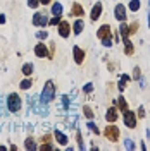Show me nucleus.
<instances>
[{
  "label": "nucleus",
  "instance_id": "f257e3e1",
  "mask_svg": "<svg viewBox=\"0 0 150 151\" xmlns=\"http://www.w3.org/2000/svg\"><path fill=\"white\" fill-rule=\"evenodd\" d=\"M54 98H55V84H54V81H47L43 91H42V103L47 105V103H50Z\"/></svg>",
  "mask_w": 150,
  "mask_h": 151
},
{
  "label": "nucleus",
  "instance_id": "f03ea898",
  "mask_svg": "<svg viewBox=\"0 0 150 151\" xmlns=\"http://www.w3.org/2000/svg\"><path fill=\"white\" fill-rule=\"evenodd\" d=\"M97 36L102 40V45H103V47H111V45H112V35H111V28H109L107 24H103L102 28L98 29Z\"/></svg>",
  "mask_w": 150,
  "mask_h": 151
},
{
  "label": "nucleus",
  "instance_id": "7ed1b4c3",
  "mask_svg": "<svg viewBox=\"0 0 150 151\" xmlns=\"http://www.w3.org/2000/svg\"><path fill=\"white\" fill-rule=\"evenodd\" d=\"M7 108H9V112H19V108H21V96L17 93H10L7 96Z\"/></svg>",
  "mask_w": 150,
  "mask_h": 151
},
{
  "label": "nucleus",
  "instance_id": "20e7f679",
  "mask_svg": "<svg viewBox=\"0 0 150 151\" xmlns=\"http://www.w3.org/2000/svg\"><path fill=\"white\" fill-rule=\"evenodd\" d=\"M124 125H128L130 129H133L136 125V115H135V112L124 110Z\"/></svg>",
  "mask_w": 150,
  "mask_h": 151
},
{
  "label": "nucleus",
  "instance_id": "39448f33",
  "mask_svg": "<svg viewBox=\"0 0 150 151\" xmlns=\"http://www.w3.org/2000/svg\"><path fill=\"white\" fill-rule=\"evenodd\" d=\"M105 136L111 139V141H117L119 139V129L116 127V125H107V129H105Z\"/></svg>",
  "mask_w": 150,
  "mask_h": 151
},
{
  "label": "nucleus",
  "instance_id": "423d86ee",
  "mask_svg": "<svg viewBox=\"0 0 150 151\" xmlns=\"http://www.w3.org/2000/svg\"><path fill=\"white\" fill-rule=\"evenodd\" d=\"M59 35L62 38H69V33H71V26H69V22L67 21H60L59 24Z\"/></svg>",
  "mask_w": 150,
  "mask_h": 151
},
{
  "label": "nucleus",
  "instance_id": "0eeeda50",
  "mask_svg": "<svg viewBox=\"0 0 150 151\" xmlns=\"http://www.w3.org/2000/svg\"><path fill=\"white\" fill-rule=\"evenodd\" d=\"M114 16H116V19L117 21H126V7L122 5V4H117L116 5V9H114Z\"/></svg>",
  "mask_w": 150,
  "mask_h": 151
},
{
  "label": "nucleus",
  "instance_id": "6e6552de",
  "mask_svg": "<svg viewBox=\"0 0 150 151\" xmlns=\"http://www.w3.org/2000/svg\"><path fill=\"white\" fill-rule=\"evenodd\" d=\"M35 55L40 57V58H42V57H45V58H52V57H50V53H48L47 47H45L43 43H38L36 47H35Z\"/></svg>",
  "mask_w": 150,
  "mask_h": 151
},
{
  "label": "nucleus",
  "instance_id": "1a4fd4ad",
  "mask_svg": "<svg viewBox=\"0 0 150 151\" xmlns=\"http://www.w3.org/2000/svg\"><path fill=\"white\" fill-rule=\"evenodd\" d=\"M33 24L35 26H45V24H48V19L45 14H40V12H36L35 16H33Z\"/></svg>",
  "mask_w": 150,
  "mask_h": 151
},
{
  "label": "nucleus",
  "instance_id": "9d476101",
  "mask_svg": "<svg viewBox=\"0 0 150 151\" xmlns=\"http://www.w3.org/2000/svg\"><path fill=\"white\" fill-rule=\"evenodd\" d=\"M73 55H74V62L78 64V65H81L83 60H84V52L79 47H74L73 48Z\"/></svg>",
  "mask_w": 150,
  "mask_h": 151
},
{
  "label": "nucleus",
  "instance_id": "9b49d317",
  "mask_svg": "<svg viewBox=\"0 0 150 151\" xmlns=\"http://www.w3.org/2000/svg\"><path fill=\"white\" fill-rule=\"evenodd\" d=\"M100 14H102V4H100V2H97V4L93 5V9H92V14H90L92 21H97V19L100 17Z\"/></svg>",
  "mask_w": 150,
  "mask_h": 151
},
{
  "label": "nucleus",
  "instance_id": "f8f14e48",
  "mask_svg": "<svg viewBox=\"0 0 150 151\" xmlns=\"http://www.w3.org/2000/svg\"><path fill=\"white\" fill-rule=\"evenodd\" d=\"M54 136H55V139H57V142H59V144H60V146H66L67 144V136L66 134H62V132L60 131H54Z\"/></svg>",
  "mask_w": 150,
  "mask_h": 151
},
{
  "label": "nucleus",
  "instance_id": "ddd939ff",
  "mask_svg": "<svg viewBox=\"0 0 150 151\" xmlns=\"http://www.w3.org/2000/svg\"><path fill=\"white\" fill-rule=\"evenodd\" d=\"M71 16H76V17H81V16H84V10L83 7L76 2L74 5H73V9H71Z\"/></svg>",
  "mask_w": 150,
  "mask_h": 151
},
{
  "label": "nucleus",
  "instance_id": "4468645a",
  "mask_svg": "<svg viewBox=\"0 0 150 151\" xmlns=\"http://www.w3.org/2000/svg\"><path fill=\"white\" fill-rule=\"evenodd\" d=\"M83 29H84V22L81 21V19H78L74 24H73V33H74V35H79Z\"/></svg>",
  "mask_w": 150,
  "mask_h": 151
},
{
  "label": "nucleus",
  "instance_id": "2eb2a0df",
  "mask_svg": "<svg viewBox=\"0 0 150 151\" xmlns=\"http://www.w3.org/2000/svg\"><path fill=\"white\" fill-rule=\"evenodd\" d=\"M116 119H117L116 108H109L107 113H105V120H107V122H116Z\"/></svg>",
  "mask_w": 150,
  "mask_h": 151
},
{
  "label": "nucleus",
  "instance_id": "dca6fc26",
  "mask_svg": "<svg viewBox=\"0 0 150 151\" xmlns=\"http://www.w3.org/2000/svg\"><path fill=\"white\" fill-rule=\"evenodd\" d=\"M52 14H54V16H60V14H62V5H60L59 2H55V4L52 5Z\"/></svg>",
  "mask_w": 150,
  "mask_h": 151
},
{
  "label": "nucleus",
  "instance_id": "f3484780",
  "mask_svg": "<svg viewBox=\"0 0 150 151\" xmlns=\"http://www.w3.org/2000/svg\"><path fill=\"white\" fill-rule=\"evenodd\" d=\"M31 72H33V64H24L23 65V74L24 76H31Z\"/></svg>",
  "mask_w": 150,
  "mask_h": 151
},
{
  "label": "nucleus",
  "instance_id": "a211bd4d",
  "mask_svg": "<svg viewBox=\"0 0 150 151\" xmlns=\"http://www.w3.org/2000/svg\"><path fill=\"white\" fill-rule=\"evenodd\" d=\"M24 148H26V150H38V146L36 144H35V141H33V139H26V142H24Z\"/></svg>",
  "mask_w": 150,
  "mask_h": 151
},
{
  "label": "nucleus",
  "instance_id": "6ab92c4d",
  "mask_svg": "<svg viewBox=\"0 0 150 151\" xmlns=\"http://www.w3.org/2000/svg\"><path fill=\"white\" fill-rule=\"evenodd\" d=\"M128 26H126V24H124V21H122V24L121 26H119V33H121V36H122V40H124V38H128Z\"/></svg>",
  "mask_w": 150,
  "mask_h": 151
},
{
  "label": "nucleus",
  "instance_id": "aec40b11",
  "mask_svg": "<svg viewBox=\"0 0 150 151\" xmlns=\"http://www.w3.org/2000/svg\"><path fill=\"white\" fill-rule=\"evenodd\" d=\"M31 79H24V81H21V84H19V88L21 89H28V88H31Z\"/></svg>",
  "mask_w": 150,
  "mask_h": 151
},
{
  "label": "nucleus",
  "instance_id": "412c9836",
  "mask_svg": "<svg viewBox=\"0 0 150 151\" xmlns=\"http://www.w3.org/2000/svg\"><path fill=\"white\" fill-rule=\"evenodd\" d=\"M124 45H126V53L130 55V53H133V47H131V41L128 40V38H124Z\"/></svg>",
  "mask_w": 150,
  "mask_h": 151
},
{
  "label": "nucleus",
  "instance_id": "4be33fe9",
  "mask_svg": "<svg viewBox=\"0 0 150 151\" xmlns=\"http://www.w3.org/2000/svg\"><path fill=\"white\" fill-rule=\"evenodd\" d=\"M83 112H84V115H86V119H93V112H92V108L90 106H83Z\"/></svg>",
  "mask_w": 150,
  "mask_h": 151
},
{
  "label": "nucleus",
  "instance_id": "5701e85b",
  "mask_svg": "<svg viewBox=\"0 0 150 151\" xmlns=\"http://www.w3.org/2000/svg\"><path fill=\"white\" fill-rule=\"evenodd\" d=\"M130 9H131V10H138V9H140V0H131Z\"/></svg>",
  "mask_w": 150,
  "mask_h": 151
},
{
  "label": "nucleus",
  "instance_id": "b1692460",
  "mask_svg": "<svg viewBox=\"0 0 150 151\" xmlns=\"http://www.w3.org/2000/svg\"><path fill=\"white\" fill-rule=\"evenodd\" d=\"M128 79H130V77H128V76H121V83H119V89H124V86H126V83H128Z\"/></svg>",
  "mask_w": 150,
  "mask_h": 151
},
{
  "label": "nucleus",
  "instance_id": "393cba45",
  "mask_svg": "<svg viewBox=\"0 0 150 151\" xmlns=\"http://www.w3.org/2000/svg\"><path fill=\"white\" fill-rule=\"evenodd\" d=\"M124 148L126 150H135V144H133L131 139H124Z\"/></svg>",
  "mask_w": 150,
  "mask_h": 151
},
{
  "label": "nucleus",
  "instance_id": "a878e982",
  "mask_svg": "<svg viewBox=\"0 0 150 151\" xmlns=\"http://www.w3.org/2000/svg\"><path fill=\"white\" fill-rule=\"evenodd\" d=\"M38 5H40V0H28V7L31 9H36Z\"/></svg>",
  "mask_w": 150,
  "mask_h": 151
},
{
  "label": "nucleus",
  "instance_id": "bb28decb",
  "mask_svg": "<svg viewBox=\"0 0 150 151\" xmlns=\"http://www.w3.org/2000/svg\"><path fill=\"white\" fill-rule=\"evenodd\" d=\"M60 22V16H54V17L48 21V24H52V26H55V24H59Z\"/></svg>",
  "mask_w": 150,
  "mask_h": 151
},
{
  "label": "nucleus",
  "instance_id": "cd10ccee",
  "mask_svg": "<svg viewBox=\"0 0 150 151\" xmlns=\"http://www.w3.org/2000/svg\"><path fill=\"white\" fill-rule=\"evenodd\" d=\"M47 36H48L47 31H38V33H36V38H38V40H45Z\"/></svg>",
  "mask_w": 150,
  "mask_h": 151
},
{
  "label": "nucleus",
  "instance_id": "c85d7f7f",
  "mask_svg": "<svg viewBox=\"0 0 150 151\" xmlns=\"http://www.w3.org/2000/svg\"><path fill=\"white\" fill-rule=\"evenodd\" d=\"M119 106H121L122 112H124V110L128 108V105H126V101H124V98H119Z\"/></svg>",
  "mask_w": 150,
  "mask_h": 151
},
{
  "label": "nucleus",
  "instance_id": "c756f323",
  "mask_svg": "<svg viewBox=\"0 0 150 151\" xmlns=\"http://www.w3.org/2000/svg\"><path fill=\"white\" fill-rule=\"evenodd\" d=\"M86 125H88V129H90V131H92V132H97V134H98V129L95 127V124H93V122H88V124H86Z\"/></svg>",
  "mask_w": 150,
  "mask_h": 151
},
{
  "label": "nucleus",
  "instance_id": "7c9ffc66",
  "mask_svg": "<svg viewBox=\"0 0 150 151\" xmlns=\"http://www.w3.org/2000/svg\"><path fill=\"white\" fill-rule=\"evenodd\" d=\"M40 150L50 151V150H54V146H52V144H42V146H40Z\"/></svg>",
  "mask_w": 150,
  "mask_h": 151
},
{
  "label": "nucleus",
  "instance_id": "2f4dec72",
  "mask_svg": "<svg viewBox=\"0 0 150 151\" xmlns=\"http://www.w3.org/2000/svg\"><path fill=\"white\" fill-rule=\"evenodd\" d=\"M92 89H93V86H92V84H86V86H84V91H86V93H90Z\"/></svg>",
  "mask_w": 150,
  "mask_h": 151
},
{
  "label": "nucleus",
  "instance_id": "473e14b6",
  "mask_svg": "<svg viewBox=\"0 0 150 151\" xmlns=\"http://www.w3.org/2000/svg\"><path fill=\"white\" fill-rule=\"evenodd\" d=\"M138 77H140V69L136 67V69H135V79H138Z\"/></svg>",
  "mask_w": 150,
  "mask_h": 151
},
{
  "label": "nucleus",
  "instance_id": "72a5a7b5",
  "mask_svg": "<svg viewBox=\"0 0 150 151\" xmlns=\"http://www.w3.org/2000/svg\"><path fill=\"white\" fill-rule=\"evenodd\" d=\"M138 115H140V117H143V115H145V110H143V106H140V108H138Z\"/></svg>",
  "mask_w": 150,
  "mask_h": 151
},
{
  "label": "nucleus",
  "instance_id": "f704fd0d",
  "mask_svg": "<svg viewBox=\"0 0 150 151\" xmlns=\"http://www.w3.org/2000/svg\"><path fill=\"white\" fill-rule=\"evenodd\" d=\"M50 2H52V0H40V4H42V5H47V4H50Z\"/></svg>",
  "mask_w": 150,
  "mask_h": 151
},
{
  "label": "nucleus",
  "instance_id": "c9c22d12",
  "mask_svg": "<svg viewBox=\"0 0 150 151\" xmlns=\"http://www.w3.org/2000/svg\"><path fill=\"white\" fill-rule=\"evenodd\" d=\"M4 22H5V16H4V14H0V24H4Z\"/></svg>",
  "mask_w": 150,
  "mask_h": 151
}]
</instances>
